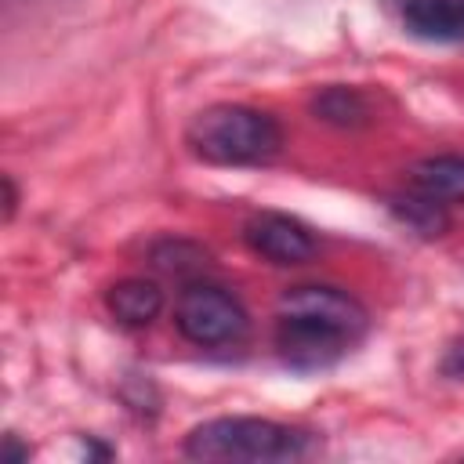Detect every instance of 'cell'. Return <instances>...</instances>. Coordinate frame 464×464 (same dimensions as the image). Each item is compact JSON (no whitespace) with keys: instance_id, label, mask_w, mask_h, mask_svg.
<instances>
[{"instance_id":"obj_5","label":"cell","mask_w":464,"mask_h":464,"mask_svg":"<svg viewBox=\"0 0 464 464\" xmlns=\"http://www.w3.org/2000/svg\"><path fill=\"white\" fill-rule=\"evenodd\" d=\"M243 239L254 254H261L272 265L290 268V265H304V261L315 257V236L301 221H294L286 214H276V210L254 214L243 228Z\"/></svg>"},{"instance_id":"obj_7","label":"cell","mask_w":464,"mask_h":464,"mask_svg":"<svg viewBox=\"0 0 464 464\" xmlns=\"http://www.w3.org/2000/svg\"><path fill=\"white\" fill-rule=\"evenodd\" d=\"M410 188L450 207L464 203V156L442 152V156H424L410 167Z\"/></svg>"},{"instance_id":"obj_12","label":"cell","mask_w":464,"mask_h":464,"mask_svg":"<svg viewBox=\"0 0 464 464\" xmlns=\"http://www.w3.org/2000/svg\"><path fill=\"white\" fill-rule=\"evenodd\" d=\"M4 199H7V203H4V214H7V218H14L18 196H14V181H11V178H4Z\"/></svg>"},{"instance_id":"obj_3","label":"cell","mask_w":464,"mask_h":464,"mask_svg":"<svg viewBox=\"0 0 464 464\" xmlns=\"http://www.w3.org/2000/svg\"><path fill=\"white\" fill-rule=\"evenodd\" d=\"M308 453L301 428L268 417H210L185 435V457L192 460H232V464H272L297 460Z\"/></svg>"},{"instance_id":"obj_8","label":"cell","mask_w":464,"mask_h":464,"mask_svg":"<svg viewBox=\"0 0 464 464\" xmlns=\"http://www.w3.org/2000/svg\"><path fill=\"white\" fill-rule=\"evenodd\" d=\"M105 308L123 326H149L163 312V290L152 279H120L105 294Z\"/></svg>"},{"instance_id":"obj_4","label":"cell","mask_w":464,"mask_h":464,"mask_svg":"<svg viewBox=\"0 0 464 464\" xmlns=\"http://www.w3.org/2000/svg\"><path fill=\"white\" fill-rule=\"evenodd\" d=\"M174 326L185 341H192L199 348H221V344L243 341L250 319L228 290H221L214 283H192L178 294Z\"/></svg>"},{"instance_id":"obj_11","label":"cell","mask_w":464,"mask_h":464,"mask_svg":"<svg viewBox=\"0 0 464 464\" xmlns=\"http://www.w3.org/2000/svg\"><path fill=\"white\" fill-rule=\"evenodd\" d=\"M4 460H7V464H22V460H29V446H18L14 435H7V439H4Z\"/></svg>"},{"instance_id":"obj_6","label":"cell","mask_w":464,"mask_h":464,"mask_svg":"<svg viewBox=\"0 0 464 464\" xmlns=\"http://www.w3.org/2000/svg\"><path fill=\"white\" fill-rule=\"evenodd\" d=\"M402 25L428 44L464 40V0H406Z\"/></svg>"},{"instance_id":"obj_2","label":"cell","mask_w":464,"mask_h":464,"mask_svg":"<svg viewBox=\"0 0 464 464\" xmlns=\"http://www.w3.org/2000/svg\"><path fill=\"white\" fill-rule=\"evenodd\" d=\"M185 145L218 167H254L283 149V127L250 105H210L192 116Z\"/></svg>"},{"instance_id":"obj_10","label":"cell","mask_w":464,"mask_h":464,"mask_svg":"<svg viewBox=\"0 0 464 464\" xmlns=\"http://www.w3.org/2000/svg\"><path fill=\"white\" fill-rule=\"evenodd\" d=\"M392 210L399 214V221L402 225H410L413 232H420V236H442L446 232V207L442 203H435V199H428V196H420V192H406V196H399V199H392Z\"/></svg>"},{"instance_id":"obj_1","label":"cell","mask_w":464,"mask_h":464,"mask_svg":"<svg viewBox=\"0 0 464 464\" xmlns=\"http://www.w3.org/2000/svg\"><path fill=\"white\" fill-rule=\"evenodd\" d=\"M370 330V312L337 286H294L279 297L276 348L294 370H326Z\"/></svg>"},{"instance_id":"obj_9","label":"cell","mask_w":464,"mask_h":464,"mask_svg":"<svg viewBox=\"0 0 464 464\" xmlns=\"http://www.w3.org/2000/svg\"><path fill=\"white\" fill-rule=\"evenodd\" d=\"M312 112L334 127H359L370 120V105L355 87H326L312 98Z\"/></svg>"}]
</instances>
